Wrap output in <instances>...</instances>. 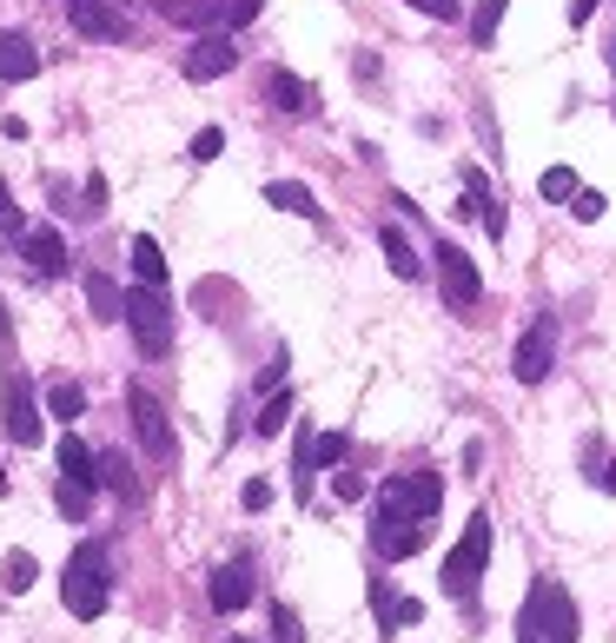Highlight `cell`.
<instances>
[{"mask_svg": "<svg viewBox=\"0 0 616 643\" xmlns=\"http://www.w3.org/2000/svg\"><path fill=\"white\" fill-rule=\"evenodd\" d=\"M60 598H66V611H73V618H86V624L106 611V598H113V584H106V545H80V551L66 558Z\"/></svg>", "mask_w": 616, "mask_h": 643, "instance_id": "cell-1", "label": "cell"}, {"mask_svg": "<svg viewBox=\"0 0 616 643\" xmlns=\"http://www.w3.org/2000/svg\"><path fill=\"white\" fill-rule=\"evenodd\" d=\"M484 564H491V518H484V511H471V525H464L458 551L445 558V598H478Z\"/></svg>", "mask_w": 616, "mask_h": 643, "instance_id": "cell-2", "label": "cell"}, {"mask_svg": "<svg viewBox=\"0 0 616 643\" xmlns=\"http://www.w3.org/2000/svg\"><path fill=\"white\" fill-rule=\"evenodd\" d=\"M126 325H133V339H139L146 359H166L173 352V305H166L159 286H133L126 292Z\"/></svg>", "mask_w": 616, "mask_h": 643, "instance_id": "cell-3", "label": "cell"}, {"mask_svg": "<svg viewBox=\"0 0 616 643\" xmlns=\"http://www.w3.org/2000/svg\"><path fill=\"white\" fill-rule=\"evenodd\" d=\"M438 505H445V478H438V471H411V478H385V485H378V511L438 518Z\"/></svg>", "mask_w": 616, "mask_h": 643, "instance_id": "cell-4", "label": "cell"}, {"mask_svg": "<svg viewBox=\"0 0 616 643\" xmlns=\"http://www.w3.org/2000/svg\"><path fill=\"white\" fill-rule=\"evenodd\" d=\"M431 259H438V286H445V305H451V312H471V305L484 299V279H478V266H471V252L445 239V246H438Z\"/></svg>", "mask_w": 616, "mask_h": 643, "instance_id": "cell-5", "label": "cell"}, {"mask_svg": "<svg viewBox=\"0 0 616 643\" xmlns=\"http://www.w3.org/2000/svg\"><path fill=\"white\" fill-rule=\"evenodd\" d=\"M431 545V518H405V511H378V525H372V551L385 558V564H398V558H418Z\"/></svg>", "mask_w": 616, "mask_h": 643, "instance_id": "cell-6", "label": "cell"}, {"mask_svg": "<svg viewBox=\"0 0 616 643\" xmlns=\"http://www.w3.org/2000/svg\"><path fill=\"white\" fill-rule=\"evenodd\" d=\"M0 432L13 445H40V405H33V385L20 372H7V385H0Z\"/></svg>", "mask_w": 616, "mask_h": 643, "instance_id": "cell-7", "label": "cell"}, {"mask_svg": "<svg viewBox=\"0 0 616 643\" xmlns=\"http://www.w3.org/2000/svg\"><path fill=\"white\" fill-rule=\"evenodd\" d=\"M551 365H557V319H537V325L518 339L511 372H518L524 385H544V378H551Z\"/></svg>", "mask_w": 616, "mask_h": 643, "instance_id": "cell-8", "label": "cell"}, {"mask_svg": "<svg viewBox=\"0 0 616 643\" xmlns=\"http://www.w3.org/2000/svg\"><path fill=\"white\" fill-rule=\"evenodd\" d=\"M126 412H133V432H139V445H146V458H173V425H166V405L146 392V385H133L126 392Z\"/></svg>", "mask_w": 616, "mask_h": 643, "instance_id": "cell-9", "label": "cell"}, {"mask_svg": "<svg viewBox=\"0 0 616 643\" xmlns=\"http://www.w3.org/2000/svg\"><path fill=\"white\" fill-rule=\"evenodd\" d=\"M232 66H239V46H232L226 27H212V33H199L186 46V80H226Z\"/></svg>", "mask_w": 616, "mask_h": 643, "instance_id": "cell-10", "label": "cell"}, {"mask_svg": "<svg viewBox=\"0 0 616 643\" xmlns=\"http://www.w3.org/2000/svg\"><path fill=\"white\" fill-rule=\"evenodd\" d=\"M66 20H73V33H86V40H126V33H133V20H126L113 0H66Z\"/></svg>", "mask_w": 616, "mask_h": 643, "instance_id": "cell-11", "label": "cell"}, {"mask_svg": "<svg viewBox=\"0 0 616 643\" xmlns=\"http://www.w3.org/2000/svg\"><path fill=\"white\" fill-rule=\"evenodd\" d=\"M252 591H259V584H252V564H219L206 598H212V611H219V618H239V611L252 604Z\"/></svg>", "mask_w": 616, "mask_h": 643, "instance_id": "cell-12", "label": "cell"}, {"mask_svg": "<svg viewBox=\"0 0 616 643\" xmlns=\"http://www.w3.org/2000/svg\"><path fill=\"white\" fill-rule=\"evenodd\" d=\"M544 643H577V604L564 584H544Z\"/></svg>", "mask_w": 616, "mask_h": 643, "instance_id": "cell-13", "label": "cell"}, {"mask_svg": "<svg viewBox=\"0 0 616 643\" xmlns=\"http://www.w3.org/2000/svg\"><path fill=\"white\" fill-rule=\"evenodd\" d=\"M27 266H33L40 279H60V272H66V239H60L53 226H33V232H27Z\"/></svg>", "mask_w": 616, "mask_h": 643, "instance_id": "cell-14", "label": "cell"}, {"mask_svg": "<svg viewBox=\"0 0 616 643\" xmlns=\"http://www.w3.org/2000/svg\"><path fill=\"white\" fill-rule=\"evenodd\" d=\"M372 611H378V624H385V631H405V624H418V618H425V604H418V598H398L385 578L372 584Z\"/></svg>", "mask_w": 616, "mask_h": 643, "instance_id": "cell-15", "label": "cell"}, {"mask_svg": "<svg viewBox=\"0 0 616 643\" xmlns=\"http://www.w3.org/2000/svg\"><path fill=\"white\" fill-rule=\"evenodd\" d=\"M265 93H272V106H279V113H312V106H319L312 80H299V73H285V66L265 80Z\"/></svg>", "mask_w": 616, "mask_h": 643, "instance_id": "cell-16", "label": "cell"}, {"mask_svg": "<svg viewBox=\"0 0 616 643\" xmlns=\"http://www.w3.org/2000/svg\"><path fill=\"white\" fill-rule=\"evenodd\" d=\"M40 73V46L27 33H0V80H33Z\"/></svg>", "mask_w": 616, "mask_h": 643, "instance_id": "cell-17", "label": "cell"}, {"mask_svg": "<svg viewBox=\"0 0 616 643\" xmlns=\"http://www.w3.org/2000/svg\"><path fill=\"white\" fill-rule=\"evenodd\" d=\"M378 246H385V266H391L398 279H425V259H418V246L405 239V226H385Z\"/></svg>", "mask_w": 616, "mask_h": 643, "instance_id": "cell-18", "label": "cell"}, {"mask_svg": "<svg viewBox=\"0 0 616 643\" xmlns=\"http://www.w3.org/2000/svg\"><path fill=\"white\" fill-rule=\"evenodd\" d=\"M265 206L299 212V219H319V212H325V206L312 199V186H299V179H272V186H265Z\"/></svg>", "mask_w": 616, "mask_h": 643, "instance_id": "cell-19", "label": "cell"}, {"mask_svg": "<svg viewBox=\"0 0 616 643\" xmlns=\"http://www.w3.org/2000/svg\"><path fill=\"white\" fill-rule=\"evenodd\" d=\"M166 20H179V27H226V0H166Z\"/></svg>", "mask_w": 616, "mask_h": 643, "instance_id": "cell-20", "label": "cell"}, {"mask_svg": "<svg viewBox=\"0 0 616 643\" xmlns=\"http://www.w3.org/2000/svg\"><path fill=\"white\" fill-rule=\"evenodd\" d=\"M86 305H93V319H126V292L106 272H86Z\"/></svg>", "mask_w": 616, "mask_h": 643, "instance_id": "cell-21", "label": "cell"}, {"mask_svg": "<svg viewBox=\"0 0 616 643\" xmlns=\"http://www.w3.org/2000/svg\"><path fill=\"white\" fill-rule=\"evenodd\" d=\"M53 505H60V518H66V525H86V511H93V478H60Z\"/></svg>", "mask_w": 616, "mask_h": 643, "instance_id": "cell-22", "label": "cell"}, {"mask_svg": "<svg viewBox=\"0 0 616 643\" xmlns=\"http://www.w3.org/2000/svg\"><path fill=\"white\" fill-rule=\"evenodd\" d=\"M133 272H139V286H166V252H159V239H133Z\"/></svg>", "mask_w": 616, "mask_h": 643, "instance_id": "cell-23", "label": "cell"}, {"mask_svg": "<svg viewBox=\"0 0 616 643\" xmlns=\"http://www.w3.org/2000/svg\"><path fill=\"white\" fill-rule=\"evenodd\" d=\"M60 471H66V478H93V485H100V458H93V452H86L73 432L60 438Z\"/></svg>", "mask_w": 616, "mask_h": 643, "instance_id": "cell-24", "label": "cell"}, {"mask_svg": "<svg viewBox=\"0 0 616 643\" xmlns=\"http://www.w3.org/2000/svg\"><path fill=\"white\" fill-rule=\"evenodd\" d=\"M33 578H40L33 551H7V564H0V584H7L13 598H27V591H33Z\"/></svg>", "mask_w": 616, "mask_h": 643, "instance_id": "cell-25", "label": "cell"}, {"mask_svg": "<svg viewBox=\"0 0 616 643\" xmlns=\"http://www.w3.org/2000/svg\"><path fill=\"white\" fill-rule=\"evenodd\" d=\"M46 412H53V418H66V425H73V418H80V412H86V392H80V385H73V378H60V385H46Z\"/></svg>", "mask_w": 616, "mask_h": 643, "instance_id": "cell-26", "label": "cell"}, {"mask_svg": "<svg viewBox=\"0 0 616 643\" xmlns=\"http://www.w3.org/2000/svg\"><path fill=\"white\" fill-rule=\"evenodd\" d=\"M352 458V445H345V432H325V438H312V471H338Z\"/></svg>", "mask_w": 616, "mask_h": 643, "instance_id": "cell-27", "label": "cell"}, {"mask_svg": "<svg viewBox=\"0 0 616 643\" xmlns=\"http://www.w3.org/2000/svg\"><path fill=\"white\" fill-rule=\"evenodd\" d=\"M504 7H511V0H478V13H471V40H478V46H491V40H498Z\"/></svg>", "mask_w": 616, "mask_h": 643, "instance_id": "cell-28", "label": "cell"}, {"mask_svg": "<svg viewBox=\"0 0 616 643\" xmlns=\"http://www.w3.org/2000/svg\"><path fill=\"white\" fill-rule=\"evenodd\" d=\"M518 643H544V584H537L531 604L518 611Z\"/></svg>", "mask_w": 616, "mask_h": 643, "instance_id": "cell-29", "label": "cell"}, {"mask_svg": "<svg viewBox=\"0 0 616 643\" xmlns=\"http://www.w3.org/2000/svg\"><path fill=\"white\" fill-rule=\"evenodd\" d=\"M285 418H292V392H272V398H265V412H259V438H279V432H285Z\"/></svg>", "mask_w": 616, "mask_h": 643, "instance_id": "cell-30", "label": "cell"}, {"mask_svg": "<svg viewBox=\"0 0 616 643\" xmlns=\"http://www.w3.org/2000/svg\"><path fill=\"white\" fill-rule=\"evenodd\" d=\"M537 193H544V199H557V206H564V199H577V173H571V166H551V173H544V179H537Z\"/></svg>", "mask_w": 616, "mask_h": 643, "instance_id": "cell-31", "label": "cell"}, {"mask_svg": "<svg viewBox=\"0 0 616 643\" xmlns=\"http://www.w3.org/2000/svg\"><path fill=\"white\" fill-rule=\"evenodd\" d=\"M100 485L133 498V471H126V458H119V452H100Z\"/></svg>", "mask_w": 616, "mask_h": 643, "instance_id": "cell-32", "label": "cell"}, {"mask_svg": "<svg viewBox=\"0 0 616 643\" xmlns=\"http://www.w3.org/2000/svg\"><path fill=\"white\" fill-rule=\"evenodd\" d=\"M219 153H226V133H219V126H199V133H192V159L206 166V159H219Z\"/></svg>", "mask_w": 616, "mask_h": 643, "instance_id": "cell-33", "label": "cell"}, {"mask_svg": "<svg viewBox=\"0 0 616 643\" xmlns=\"http://www.w3.org/2000/svg\"><path fill=\"white\" fill-rule=\"evenodd\" d=\"M80 212H86V219L106 212V179H100V173H86V186H80Z\"/></svg>", "mask_w": 616, "mask_h": 643, "instance_id": "cell-34", "label": "cell"}, {"mask_svg": "<svg viewBox=\"0 0 616 643\" xmlns=\"http://www.w3.org/2000/svg\"><path fill=\"white\" fill-rule=\"evenodd\" d=\"M604 206H610V199H604V193H591V186H577V199H571V212H577L584 226H597V219H604Z\"/></svg>", "mask_w": 616, "mask_h": 643, "instance_id": "cell-35", "label": "cell"}, {"mask_svg": "<svg viewBox=\"0 0 616 643\" xmlns=\"http://www.w3.org/2000/svg\"><path fill=\"white\" fill-rule=\"evenodd\" d=\"M332 491H338V498H345V505H358V498H365V478H358V471H345V465H338V471H332Z\"/></svg>", "mask_w": 616, "mask_h": 643, "instance_id": "cell-36", "label": "cell"}, {"mask_svg": "<svg viewBox=\"0 0 616 643\" xmlns=\"http://www.w3.org/2000/svg\"><path fill=\"white\" fill-rule=\"evenodd\" d=\"M259 7H265V0H226V27H246V20H259Z\"/></svg>", "mask_w": 616, "mask_h": 643, "instance_id": "cell-37", "label": "cell"}, {"mask_svg": "<svg viewBox=\"0 0 616 643\" xmlns=\"http://www.w3.org/2000/svg\"><path fill=\"white\" fill-rule=\"evenodd\" d=\"M405 7H418V13H431V20H458V13H464L458 0H405Z\"/></svg>", "mask_w": 616, "mask_h": 643, "instance_id": "cell-38", "label": "cell"}, {"mask_svg": "<svg viewBox=\"0 0 616 643\" xmlns=\"http://www.w3.org/2000/svg\"><path fill=\"white\" fill-rule=\"evenodd\" d=\"M272 631H279V643H305V637H299V618H292V611H285V604H279V611H272Z\"/></svg>", "mask_w": 616, "mask_h": 643, "instance_id": "cell-39", "label": "cell"}, {"mask_svg": "<svg viewBox=\"0 0 616 643\" xmlns=\"http://www.w3.org/2000/svg\"><path fill=\"white\" fill-rule=\"evenodd\" d=\"M239 498H246V511H265V505H272V485H265V478H252Z\"/></svg>", "mask_w": 616, "mask_h": 643, "instance_id": "cell-40", "label": "cell"}, {"mask_svg": "<svg viewBox=\"0 0 616 643\" xmlns=\"http://www.w3.org/2000/svg\"><path fill=\"white\" fill-rule=\"evenodd\" d=\"M0 226H13V193H7V179H0Z\"/></svg>", "mask_w": 616, "mask_h": 643, "instance_id": "cell-41", "label": "cell"}, {"mask_svg": "<svg viewBox=\"0 0 616 643\" xmlns=\"http://www.w3.org/2000/svg\"><path fill=\"white\" fill-rule=\"evenodd\" d=\"M597 485H604V491H616V458L604 465V478H597Z\"/></svg>", "mask_w": 616, "mask_h": 643, "instance_id": "cell-42", "label": "cell"}, {"mask_svg": "<svg viewBox=\"0 0 616 643\" xmlns=\"http://www.w3.org/2000/svg\"><path fill=\"white\" fill-rule=\"evenodd\" d=\"M0 339H7V305H0Z\"/></svg>", "mask_w": 616, "mask_h": 643, "instance_id": "cell-43", "label": "cell"}, {"mask_svg": "<svg viewBox=\"0 0 616 643\" xmlns=\"http://www.w3.org/2000/svg\"><path fill=\"white\" fill-rule=\"evenodd\" d=\"M0 498H7V471H0Z\"/></svg>", "mask_w": 616, "mask_h": 643, "instance_id": "cell-44", "label": "cell"}, {"mask_svg": "<svg viewBox=\"0 0 616 643\" xmlns=\"http://www.w3.org/2000/svg\"><path fill=\"white\" fill-rule=\"evenodd\" d=\"M232 643H246V637H232Z\"/></svg>", "mask_w": 616, "mask_h": 643, "instance_id": "cell-45", "label": "cell"}]
</instances>
